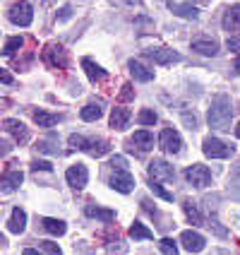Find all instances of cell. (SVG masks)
I'll return each instance as SVG.
<instances>
[{
    "instance_id": "6da1fadb",
    "label": "cell",
    "mask_w": 240,
    "mask_h": 255,
    "mask_svg": "<svg viewBox=\"0 0 240 255\" xmlns=\"http://www.w3.org/2000/svg\"><path fill=\"white\" fill-rule=\"evenodd\" d=\"M231 116H233L231 99L226 94L214 97L212 109H209V126L216 128V130H231Z\"/></svg>"
},
{
    "instance_id": "7a4b0ae2",
    "label": "cell",
    "mask_w": 240,
    "mask_h": 255,
    "mask_svg": "<svg viewBox=\"0 0 240 255\" xmlns=\"http://www.w3.org/2000/svg\"><path fill=\"white\" fill-rule=\"evenodd\" d=\"M147 171H149V178L156 181V183H170V181L175 178V171H173V166H170L166 159H154V161H149Z\"/></svg>"
},
{
    "instance_id": "3957f363",
    "label": "cell",
    "mask_w": 240,
    "mask_h": 255,
    "mask_svg": "<svg viewBox=\"0 0 240 255\" xmlns=\"http://www.w3.org/2000/svg\"><path fill=\"white\" fill-rule=\"evenodd\" d=\"M202 152L209 159H228V156H233V147L221 142L219 137H207L202 142Z\"/></svg>"
},
{
    "instance_id": "277c9868",
    "label": "cell",
    "mask_w": 240,
    "mask_h": 255,
    "mask_svg": "<svg viewBox=\"0 0 240 255\" xmlns=\"http://www.w3.org/2000/svg\"><path fill=\"white\" fill-rule=\"evenodd\" d=\"M159 144H161V149H163V152H168V154H178V152L183 149V137H180V132H178V130L166 128V130H161Z\"/></svg>"
},
{
    "instance_id": "5b68a950",
    "label": "cell",
    "mask_w": 240,
    "mask_h": 255,
    "mask_svg": "<svg viewBox=\"0 0 240 255\" xmlns=\"http://www.w3.org/2000/svg\"><path fill=\"white\" fill-rule=\"evenodd\" d=\"M43 60L51 65V68H68V53L60 43H48L46 51H43Z\"/></svg>"
},
{
    "instance_id": "8992f818",
    "label": "cell",
    "mask_w": 240,
    "mask_h": 255,
    "mask_svg": "<svg viewBox=\"0 0 240 255\" xmlns=\"http://www.w3.org/2000/svg\"><path fill=\"white\" fill-rule=\"evenodd\" d=\"M10 22H14L17 27H29L34 22V7L29 2H17L10 7Z\"/></svg>"
},
{
    "instance_id": "52a82bcc",
    "label": "cell",
    "mask_w": 240,
    "mask_h": 255,
    "mask_svg": "<svg viewBox=\"0 0 240 255\" xmlns=\"http://www.w3.org/2000/svg\"><path fill=\"white\" fill-rule=\"evenodd\" d=\"M185 176H187V181L192 185H197V188H207V185H212V171L207 169L204 164H192L190 169L185 171Z\"/></svg>"
},
{
    "instance_id": "ba28073f",
    "label": "cell",
    "mask_w": 240,
    "mask_h": 255,
    "mask_svg": "<svg viewBox=\"0 0 240 255\" xmlns=\"http://www.w3.org/2000/svg\"><path fill=\"white\" fill-rule=\"evenodd\" d=\"M65 178H68V183L75 190H82L89 183V171H86L84 164H75V166H70V169L65 171Z\"/></svg>"
},
{
    "instance_id": "9c48e42d",
    "label": "cell",
    "mask_w": 240,
    "mask_h": 255,
    "mask_svg": "<svg viewBox=\"0 0 240 255\" xmlns=\"http://www.w3.org/2000/svg\"><path fill=\"white\" fill-rule=\"evenodd\" d=\"M2 130H5V132H10L19 144H24V142L29 140L27 126H24L22 121H17V118H5V121H2Z\"/></svg>"
},
{
    "instance_id": "30bf717a",
    "label": "cell",
    "mask_w": 240,
    "mask_h": 255,
    "mask_svg": "<svg viewBox=\"0 0 240 255\" xmlns=\"http://www.w3.org/2000/svg\"><path fill=\"white\" fill-rule=\"evenodd\" d=\"M147 58H152L159 65H170V63H178V60H180V53H175L173 48L159 46V48H149V51H147Z\"/></svg>"
},
{
    "instance_id": "8fae6325",
    "label": "cell",
    "mask_w": 240,
    "mask_h": 255,
    "mask_svg": "<svg viewBox=\"0 0 240 255\" xmlns=\"http://www.w3.org/2000/svg\"><path fill=\"white\" fill-rule=\"evenodd\" d=\"M111 188L118 190V193H130L132 188H135V178H132V173L127 169H120L113 173V178H111Z\"/></svg>"
},
{
    "instance_id": "7c38bea8",
    "label": "cell",
    "mask_w": 240,
    "mask_h": 255,
    "mask_svg": "<svg viewBox=\"0 0 240 255\" xmlns=\"http://www.w3.org/2000/svg\"><path fill=\"white\" fill-rule=\"evenodd\" d=\"M180 243H183L185 251H190V253H202V251H204V246H207L204 236L197 234V231H183Z\"/></svg>"
},
{
    "instance_id": "4fadbf2b",
    "label": "cell",
    "mask_w": 240,
    "mask_h": 255,
    "mask_svg": "<svg viewBox=\"0 0 240 255\" xmlns=\"http://www.w3.org/2000/svg\"><path fill=\"white\" fill-rule=\"evenodd\" d=\"M22 181H24L22 171H5V173H2V181H0L2 193H14V190L22 185Z\"/></svg>"
},
{
    "instance_id": "5bb4252c",
    "label": "cell",
    "mask_w": 240,
    "mask_h": 255,
    "mask_svg": "<svg viewBox=\"0 0 240 255\" xmlns=\"http://www.w3.org/2000/svg\"><path fill=\"white\" fill-rule=\"evenodd\" d=\"M82 68L86 70V77H89L91 82H103V80L108 77V72L103 70L101 65H96L91 58H82Z\"/></svg>"
},
{
    "instance_id": "9a60e30c",
    "label": "cell",
    "mask_w": 240,
    "mask_h": 255,
    "mask_svg": "<svg viewBox=\"0 0 240 255\" xmlns=\"http://www.w3.org/2000/svg\"><path fill=\"white\" fill-rule=\"evenodd\" d=\"M127 68H130V75H132L137 82H152V80H154V70L144 68L140 60H130V63H127Z\"/></svg>"
},
{
    "instance_id": "2e32d148",
    "label": "cell",
    "mask_w": 240,
    "mask_h": 255,
    "mask_svg": "<svg viewBox=\"0 0 240 255\" xmlns=\"http://www.w3.org/2000/svg\"><path fill=\"white\" fill-rule=\"evenodd\" d=\"M24 229H27V212H24V210H19V207H14L12 217H10V222H7V231H12V234H22Z\"/></svg>"
},
{
    "instance_id": "e0dca14e",
    "label": "cell",
    "mask_w": 240,
    "mask_h": 255,
    "mask_svg": "<svg viewBox=\"0 0 240 255\" xmlns=\"http://www.w3.org/2000/svg\"><path fill=\"white\" fill-rule=\"evenodd\" d=\"M170 12H175L178 17H183V19H197L199 17V10L195 5H187V2H168Z\"/></svg>"
},
{
    "instance_id": "ac0fdd59",
    "label": "cell",
    "mask_w": 240,
    "mask_h": 255,
    "mask_svg": "<svg viewBox=\"0 0 240 255\" xmlns=\"http://www.w3.org/2000/svg\"><path fill=\"white\" fill-rule=\"evenodd\" d=\"M224 29L226 31H240V5L228 7L224 14Z\"/></svg>"
},
{
    "instance_id": "d6986e66",
    "label": "cell",
    "mask_w": 240,
    "mask_h": 255,
    "mask_svg": "<svg viewBox=\"0 0 240 255\" xmlns=\"http://www.w3.org/2000/svg\"><path fill=\"white\" fill-rule=\"evenodd\" d=\"M192 51H197L202 56H216L219 53V43L214 39H195L192 41Z\"/></svg>"
},
{
    "instance_id": "ffe728a7",
    "label": "cell",
    "mask_w": 240,
    "mask_h": 255,
    "mask_svg": "<svg viewBox=\"0 0 240 255\" xmlns=\"http://www.w3.org/2000/svg\"><path fill=\"white\" fill-rule=\"evenodd\" d=\"M130 118H132V114H130L127 109H113V111H111V128H113V130H125L127 123H130Z\"/></svg>"
},
{
    "instance_id": "44dd1931",
    "label": "cell",
    "mask_w": 240,
    "mask_h": 255,
    "mask_svg": "<svg viewBox=\"0 0 240 255\" xmlns=\"http://www.w3.org/2000/svg\"><path fill=\"white\" fill-rule=\"evenodd\" d=\"M41 227H43V231H48L51 236H63V234L68 231L65 222H63V219H53V217H46V219H41Z\"/></svg>"
},
{
    "instance_id": "7402d4cb",
    "label": "cell",
    "mask_w": 240,
    "mask_h": 255,
    "mask_svg": "<svg viewBox=\"0 0 240 255\" xmlns=\"http://www.w3.org/2000/svg\"><path fill=\"white\" fill-rule=\"evenodd\" d=\"M132 144H135V147H140L142 152H147V149H152V147H154V135H152V132H147V130H137V132L132 135Z\"/></svg>"
},
{
    "instance_id": "603a6c76",
    "label": "cell",
    "mask_w": 240,
    "mask_h": 255,
    "mask_svg": "<svg viewBox=\"0 0 240 255\" xmlns=\"http://www.w3.org/2000/svg\"><path fill=\"white\" fill-rule=\"evenodd\" d=\"M34 121L39 128H53L60 123V116L58 114H48V111H34Z\"/></svg>"
},
{
    "instance_id": "cb8c5ba5",
    "label": "cell",
    "mask_w": 240,
    "mask_h": 255,
    "mask_svg": "<svg viewBox=\"0 0 240 255\" xmlns=\"http://www.w3.org/2000/svg\"><path fill=\"white\" fill-rule=\"evenodd\" d=\"M86 217H94V219H101V222H113L115 212L113 210H106V207H94V205H86Z\"/></svg>"
},
{
    "instance_id": "d4e9b609",
    "label": "cell",
    "mask_w": 240,
    "mask_h": 255,
    "mask_svg": "<svg viewBox=\"0 0 240 255\" xmlns=\"http://www.w3.org/2000/svg\"><path fill=\"white\" fill-rule=\"evenodd\" d=\"M80 116H82V121L91 123V121H99L103 116V109H101V104H86L84 109L80 111Z\"/></svg>"
},
{
    "instance_id": "484cf974",
    "label": "cell",
    "mask_w": 240,
    "mask_h": 255,
    "mask_svg": "<svg viewBox=\"0 0 240 255\" xmlns=\"http://www.w3.org/2000/svg\"><path fill=\"white\" fill-rule=\"evenodd\" d=\"M130 236H132L135 241H137V239H140V241H149V239H154L152 229H147L142 222H135V224L130 227Z\"/></svg>"
},
{
    "instance_id": "4316f807",
    "label": "cell",
    "mask_w": 240,
    "mask_h": 255,
    "mask_svg": "<svg viewBox=\"0 0 240 255\" xmlns=\"http://www.w3.org/2000/svg\"><path fill=\"white\" fill-rule=\"evenodd\" d=\"M183 210H185V217H187V219H190L192 224H202V214H199L197 205H195L192 200H185Z\"/></svg>"
},
{
    "instance_id": "83f0119b",
    "label": "cell",
    "mask_w": 240,
    "mask_h": 255,
    "mask_svg": "<svg viewBox=\"0 0 240 255\" xmlns=\"http://www.w3.org/2000/svg\"><path fill=\"white\" fill-rule=\"evenodd\" d=\"M108 152H111V144H108L106 140H91V147H89V154L91 156L99 159V156L108 154Z\"/></svg>"
},
{
    "instance_id": "f1b7e54d",
    "label": "cell",
    "mask_w": 240,
    "mask_h": 255,
    "mask_svg": "<svg viewBox=\"0 0 240 255\" xmlns=\"http://www.w3.org/2000/svg\"><path fill=\"white\" fill-rule=\"evenodd\" d=\"M156 121H159V118H156V114L152 109H142L140 114H137V123H140V126H154Z\"/></svg>"
},
{
    "instance_id": "f546056e",
    "label": "cell",
    "mask_w": 240,
    "mask_h": 255,
    "mask_svg": "<svg viewBox=\"0 0 240 255\" xmlns=\"http://www.w3.org/2000/svg\"><path fill=\"white\" fill-rule=\"evenodd\" d=\"M22 39H19V36H12V39H7V41H5V46H2V56H12L14 51H19V48H22Z\"/></svg>"
},
{
    "instance_id": "4dcf8cb0",
    "label": "cell",
    "mask_w": 240,
    "mask_h": 255,
    "mask_svg": "<svg viewBox=\"0 0 240 255\" xmlns=\"http://www.w3.org/2000/svg\"><path fill=\"white\" fill-rule=\"evenodd\" d=\"M159 251H161L163 255H180L178 253V246H175L173 239H161V241H159Z\"/></svg>"
},
{
    "instance_id": "1f68e13d",
    "label": "cell",
    "mask_w": 240,
    "mask_h": 255,
    "mask_svg": "<svg viewBox=\"0 0 240 255\" xmlns=\"http://www.w3.org/2000/svg\"><path fill=\"white\" fill-rule=\"evenodd\" d=\"M70 147H75V149H84V152H89V147H91V140H86V137H82V135H70Z\"/></svg>"
},
{
    "instance_id": "d6a6232c",
    "label": "cell",
    "mask_w": 240,
    "mask_h": 255,
    "mask_svg": "<svg viewBox=\"0 0 240 255\" xmlns=\"http://www.w3.org/2000/svg\"><path fill=\"white\" fill-rule=\"evenodd\" d=\"M152 193H154L156 198H161V200H166V202H173V193H168L166 188L161 183H156V181H152Z\"/></svg>"
},
{
    "instance_id": "836d02e7",
    "label": "cell",
    "mask_w": 240,
    "mask_h": 255,
    "mask_svg": "<svg viewBox=\"0 0 240 255\" xmlns=\"http://www.w3.org/2000/svg\"><path fill=\"white\" fill-rule=\"evenodd\" d=\"M39 246H41V251H46L48 255H63V251H60L53 241H39Z\"/></svg>"
},
{
    "instance_id": "e575fe53",
    "label": "cell",
    "mask_w": 240,
    "mask_h": 255,
    "mask_svg": "<svg viewBox=\"0 0 240 255\" xmlns=\"http://www.w3.org/2000/svg\"><path fill=\"white\" fill-rule=\"evenodd\" d=\"M226 48L231 51V53H238V56H240V36H228Z\"/></svg>"
},
{
    "instance_id": "d590c367",
    "label": "cell",
    "mask_w": 240,
    "mask_h": 255,
    "mask_svg": "<svg viewBox=\"0 0 240 255\" xmlns=\"http://www.w3.org/2000/svg\"><path fill=\"white\" fill-rule=\"evenodd\" d=\"M31 169L34 171H53V166H51V161H39V159H36V161H34V164H31Z\"/></svg>"
},
{
    "instance_id": "8d00e7d4",
    "label": "cell",
    "mask_w": 240,
    "mask_h": 255,
    "mask_svg": "<svg viewBox=\"0 0 240 255\" xmlns=\"http://www.w3.org/2000/svg\"><path fill=\"white\" fill-rule=\"evenodd\" d=\"M111 166H113L115 171H120V169H125L127 166V161H125V156H111Z\"/></svg>"
},
{
    "instance_id": "74e56055",
    "label": "cell",
    "mask_w": 240,
    "mask_h": 255,
    "mask_svg": "<svg viewBox=\"0 0 240 255\" xmlns=\"http://www.w3.org/2000/svg\"><path fill=\"white\" fill-rule=\"evenodd\" d=\"M135 97V89H132V85H123V92H120V101H130Z\"/></svg>"
},
{
    "instance_id": "f35d334b",
    "label": "cell",
    "mask_w": 240,
    "mask_h": 255,
    "mask_svg": "<svg viewBox=\"0 0 240 255\" xmlns=\"http://www.w3.org/2000/svg\"><path fill=\"white\" fill-rule=\"evenodd\" d=\"M70 17H72V7L65 5V7L60 10V14H58V19H60V22H65V19H70Z\"/></svg>"
},
{
    "instance_id": "ab89813d",
    "label": "cell",
    "mask_w": 240,
    "mask_h": 255,
    "mask_svg": "<svg viewBox=\"0 0 240 255\" xmlns=\"http://www.w3.org/2000/svg\"><path fill=\"white\" fill-rule=\"evenodd\" d=\"M0 80H2V85H10V82H12V77H10V72H7V70H2Z\"/></svg>"
},
{
    "instance_id": "60d3db41",
    "label": "cell",
    "mask_w": 240,
    "mask_h": 255,
    "mask_svg": "<svg viewBox=\"0 0 240 255\" xmlns=\"http://www.w3.org/2000/svg\"><path fill=\"white\" fill-rule=\"evenodd\" d=\"M108 251H111L113 255H123V253H125V246H118V248H115V246H111Z\"/></svg>"
},
{
    "instance_id": "b9f144b4",
    "label": "cell",
    "mask_w": 240,
    "mask_h": 255,
    "mask_svg": "<svg viewBox=\"0 0 240 255\" xmlns=\"http://www.w3.org/2000/svg\"><path fill=\"white\" fill-rule=\"evenodd\" d=\"M22 255H41V253H39V251H34V248H27Z\"/></svg>"
},
{
    "instance_id": "7bdbcfd3",
    "label": "cell",
    "mask_w": 240,
    "mask_h": 255,
    "mask_svg": "<svg viewBox=\"0 0 240 255\" xmlns=\"http://www.w3.org/2000/svg\"><path fill=\"white\" fill-rule=\"evenodd\" d=\"M233 70H236V72L240 75V56H238V60H236V65H233Z\"/></svg>"
},
{
    "instance_id": "ee69618b",
    "label": "cell",
    "mask_w": 240,
    "mask_h": 255,
    "mask_svg": "<svg viewBox=\"0 0 240 255\" xmlns=\"http://www.w3.org/2000/svg\"><path fill=\"white\" fill-rule=\"evenodd\" d=\"M236 137H238V140H240V123H238V126H236Z\"/></svg>"
},
{
    "instance_id": "f6af8a7d",
    "label": "cell",
    "mask_w": 240,
    "mask_h": 255,
    "mask_svg": "<svg viewBox=\"0 0 240 255\" xmlns=\"http://www.w3.org/2000/svg\"><path fill=\"white\" fill-rule=\"evenodd\" d=\"M199 5H207V2H212V0H197Z\"/></svg>"
},
{
    "instance_id": "bcb514c9",
    "label": "cell",
    "mask_w": 240,
    "mask_h": 255,
    "mask_svg": "<svg viewBox=\"0 0 240 255\" xmlns=\"http://www.w3.org/2000/svg\"><path fill=\"white\" fill-rule=\"evenodd\" d=\"M127 2H140V0H127Z\"/></svg>"
}]
</instances>
